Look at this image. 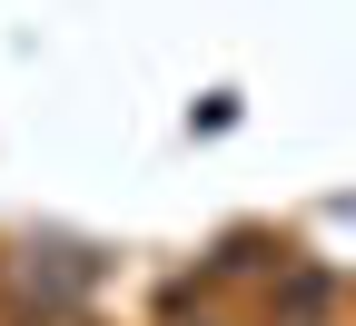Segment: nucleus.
I'll use <instances>...</instances> for the list:
<instances>
[{"label":"nucleus","instance_id":"f257e3e1","mask_svg":"<svg viewBox=\"0 0 356 326\" xmlns=\"http://www.w3.org/2000/svg\"><path fill=\"white\" fill-rule=\"evenodd\" d=\"M208 326H218V316H208Z\"/></svg>","mask_w":356,"mask_h":326}]
</instances>
